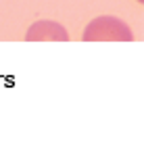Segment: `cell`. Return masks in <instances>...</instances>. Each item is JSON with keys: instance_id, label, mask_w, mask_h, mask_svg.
<instances>
[{"instance_id": "2", "label": "cell", "mask_w": 144, "mask_h": 146, "mask_svg": "<svg viewBox=\"0 0 144 146\" xmlns=\"http://www.w3.org/2000/svg\"><path fill=\"white\" fill-rule=\"evenodd\" d=\"M25 40H29V42H67L69 34L56 21H36L27 29Z\"/></svg>"}, {"instance_id": "1", "label": "cell", "mask_w": 144, "mask_h": 146, "mask_svg": "<svg viewBox=\"0 0 144 146\" xmlns=\"http://www.w3.org/2000/svg\"><path fill=\"white\" fill-rule=\"evenodd\" d=\"M86 42H132V27L117 17H98L84 31Z\"/></svg>"}]
</instances>
